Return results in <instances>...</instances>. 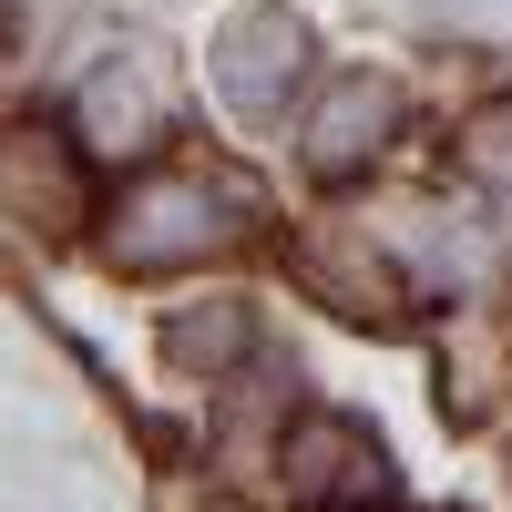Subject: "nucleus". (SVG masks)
<instances>
[{
	"instance_id": "1",
	"label": "nucleus",
	"mask_w": 512,
	"mask_h": 512,
	"mask_svg": "<svg viewBox=\"0 0 512 512\" xmlns=\"http://www.w3.org/2000/svg\"><path fill=\"white\" fill-rule=\"evenodd\" d=\"M256 236V195L226 175H195V164H154V175L123 185V205L103 216V256L113 277H185L216 267Z\"/></svg>"
},
{
	"instance_id": "2",
	"label": "nucleus",
	"mask_w": 512,
	"mask_h": 512,
	"mask_svg": "<svg viewBox=\"0 0 512 512\" xmlns=\"http://www.w3.org/2000/svg\"><path fill=\"white\" fill-rule=\"evenodd\" d=\"M0 216L31 236H82L93 226V154L52 113H0Z\"/></svg>"
},
{
	"instance_id": "3",
	"label": "nucleus",
	"mask_w": 512,
	"mask_h": 512,
	"mask_svg": "<svg viewBox=\"0 0 512 512\" xmlns=\"http://www.w3.org/2000/svg\"><path fill=\"white\" fill-rule=\"evenodd\" d=\"M308 62H318V31L297 21L287 0H246V11L216 31V52H205V82H216V103L236 123H277L287 93L308 82Z\"/></svg>"
},
{
	"instance_id": "4",
	"label": "nucleus",
	"mask_w": 512,
	"mask_h": 512,
	"mask_svg": "<svg viewBox=\"0 0 512 512\" xmlns=\"http://www.w3.org/2000/svg\"><path fill=\"white\" fill-rule=\"evenodd\" d=\"M287 277L308 287L328 318H349V328H410V308H420L400 256L369 226H297L287 236Z\"/></svg>"
},
{
	"instance_id": "5",
	"label": "nucleus",
	"mask_w": 512,
	"mask_h": 512,
	"mask_svg": "<svg viewBox=\"0 0 512 512\" xmlns=\"http://www.w3.org/2000/svg\"><path fill=\"white\" fill-rule=\"evenodd\" d=\"M277 472H287V502H297V512H359V502L390 492V451H379L369 420H349V410H308V420L287 431Z\"/></svg>"
},
{
	"instance_id": "6",
	"label": "nucleus",
	"mask_w": 512,
	"mask_h": 512,
	"mask_svg": "<svg viewBox=\"0 0 512 512\" xmlns=\"http://www.w3.org/2000/svg\"><path fill=\"white\" fill-rule=\"evenodd\" d=\"M400 123H410V93L390 72H338L318 93V113H308V134H297V154H308L318 185H359L369 164L400 144Z\"/></svg>"
},
{
	"instance_id": "7",
	"label": "nucleus",
	"mask_w": 512,
	"mask_h": 512,
	"mask_svg": "<svg viewBox=\"0 0 512 512\" xmlns=\"http://www.w3.org/2000/svg\"><path fill=\"white\" fill-rule=\"evenodd\" d=\"M164 123H175V93H164L154 52H93L82 62V93H72V134L82 154H154Z\"/></svg>"
},
{
	"instance_id": "8",
	"label": "nucleus",
	"mask_w": 512,
	"mask_h": 512,
	"mask_svg": "<svg viewBox=\"0 0 512 512\" xmlns=\"http://www.w3.org/2000/svg\"><path fill=\"white\" fill-rule=\"evenodd\" d=\"M256 359V308L246 297H195V308H164V369L185 379H226Z\"/></svg>"
},
{
	"instance_id": "9",
	"label": "nucleus",
	"mask_w": 512,
	"mask_h": 512,
	"mask_svg": "<svg viewBox=\"0 0 512 512\" xmlns=\"http://www.w3.org/2000/svg\"><path fill=\"white\" fill-rule=\"evenodd\" d=\"M461 175L492 185V195H512V93H492V103L461 113Z\"/></svg>"
},
{
	"instance_id": "10",
	"label": "nucleus",
	"mask_w": 512,
	"mask_h": 512,
	"mask_svg": "<svg viewBox=\"0 0 512 512\" xmlns=\"http://www.w3.org/2000/svg\"><path fill=\"white\" fill-rule=\"evenodd\" d=\"M379 11H400V21H420V31H472V21L502 11V0H379Z\"/></svg>"
},
{
	"instance_id": "11",
	"label": "nucleus",
	"mask_w": 512,
	"mask_h": 512,
	"mask_svg": "<svg viewBox=\"0 0 512 512\" xmlns=\"http://www.w3.org/2000/svg\"><path fill=\"white\" fill-rule=\"evenodd\" d=\"M11 31H21V11H11V0H0V52H11Z\"/></svg>"
}]
</instances>
